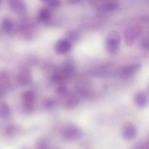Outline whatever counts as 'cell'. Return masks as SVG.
I'll use <instances>...</instances> for the list:
<instances>
[{
	"label": "cell",
	"instance_id": "1",
	"mask_svg": "<svg viewBox=\"0 0 149 149\" xmlns=\"http://www.w3.org/2000/svg\"><path fill=\"white\" fill-rule=\"evenodd\" d=\"M121 36L118 31L110 32L105 40V47L109 53L116 54L119 50Z\"/></svg>",
	"mask_w": 149,
	"mask_h": 149
},
{
	"label": "cell",
	"instance_id": "2",
	"mask_svg": "<svg viewBox=\"0 0 149 149\" xmlns=\"http://www.w3.org/2000/svg\"><path fill=\"white\" fill-rule=\"evenodd\" d=\"M82 136V132L76 126H71L66 128L63 133V136L67 140H74L80 138Z\"/></svg>",
	"mask_w": 149,
	"mask_h": 149
},
{
	"label": "cell",
	"instance_id": "3",
	"mask_svg": "<svg viewBox=\"0 0 149 149\" xmlns=\"http://www.w3.org/2000/svg\"><path fill=\"white\" fill-rule=\"evenodd\" d=\"M71 48V44L68 40L61 39L59 40L55 47L56 52L59 54H67Z\"/></svg>",
	"mask_w": 149,
	"mask_h": 149
},
{
	"label": "cell",
	"instance_id": "4",
	"mask_svg": "<svg viewBox=\"0 0 149 149\" xmlns=\"http://www.w3.org/2000/svg\"><path fill=\"white\" fill-rule=\"evenodd\" d=\"M22 98L24 101L25 107L27 109H32L35 98V94L34 92L32 91H26L22 94Z\"/></svg>",
	"mask_w": 149,
	"mask_h": 149
},
{
	"label": "cell",
	"instance_id": "5",
	"mask_svg": "<svg viewBox=\"0 0 149 149\" xmlns=\"http://www.w3.org/2000/svg\"><path fill=\"white\" fill-rule=\"evenodd\" d=\"M136 133L137 130L136 127L132 124L128 125L123 130V137L125 139L130 140L134 138Z\"/></svg>",
	"mask_w": 149,
	"mask_h": 149
},
{
	"label": "cell",
	"instance_id": "6",
	"mask_svg": "<svg viewBox=\"0 0 149 149\" xmlns=\"http://www.w3.org/2000/svg\"><path fill=\"white\" fill-rule=\"evenodd\" d=\"M18 80L22 85L28 84L31 81V75L29 70L26 69L22 70L19 73Z\"/></svg>",
	"mask_w": 149,
	"mask_h": 149
},
{
	"label": "cell",
	"instance_id": "7",
	"mask_svg": "<svg viewBox=\"0 0 149 149\" xmlns=\"http://www.w3.org/2000/svg\"><path fill=\"white\" fill-rule=\"evenodd\" d=\"M134 100L136 104L140 107H145L148 102L147 95L143 91L137 92L135 95Z\"/></svg>",
	"mask_w": 149,
	"mask_h": 149
},
{
	"label": "cell",
	"instance_id": "8",
	"mask_svg": "<svg viewBox=\"0 0 149 149\" xmlns=\"http://www.w3.org/2000/svg\"><path fill=\"white\" fill-rule=\"evenodd\" d=\"M9 5L11 8L15 12L20 13L25 10L26 6L23 1H9Z\"/></svg>",
	"mask_w": 149,
	"mask_h": 149
},
{
	"label": "cell",
	"instance_id": "9",
	"mask_svg": "<svg viewBox=\"0 0 149 149\" xmlns=\"http://www.w3.org/2000/svg\"><path fill=\"white\" fill-rule=\"evenodd\" d=\"M140 67L139 64H136L125 67L123 69V75L126 77L131 76L139 69Z\"/></svg>",
	"mask_w": 149,
	"mask_h": 149
},
{
	"label": "cell",
	"instance_id": "10",
	"mask_svg": "<svg viewBox=\"0 0 149 149\" xmlns=\"http://www.w3.org/2000/svg\"><path fill=\"white\" fill-rule=\"evenodd\" d=\"M10 109L6 103H0V118L6 119L10 116Z\"/></svg>",
	"mask_w": 149,
	"mask_h": 149
},
{
	"label": "cell",
	"instance_id": "11",
	"mask_svg": "<svg viewBox=\"0 0 149 149\" xmlns=\"http://www.w3.org/2000/svg\"><path fill=\"white\" fill-rule=\"evenodd\" d=\"M51 17V13L47 8H43L40 10L39 14V18L42 21L49 20Z\"/></svg>",
	"mask_w": 149,
	"mask_h": 149
},
{
	"label": "cell",
	"instance_id": "12",
	"mask_svg": "<svg viewBox=\"0 0 149 149\" xmlns=\"http://www.w3.org/2000/svg\"><path fill=\"white\" fill-rule=\"evenodd\" d=\"M118 7V4L116 1H111L107 2L103 7L104 10L107 12H112L116 9Z\"/></svg>",
	"mask_w": 149,
	"mask_h": 149
},
{
	"label": "cell",
	"instance_id": "13",
	"mask_svg": "<svg viewBox=\"0 0 149 149\" xmlns=\"http://www.w3.org/2000/svg\"><path fill=\"white\" fill-rule=\"evenodd\" d=\"M2 28L6 32H9L13 29V22L8 19H4L2 22Z\"/></svg>",
	"mask_w": 149,
	"mask_h": 149
},
{
	"label": "cell",
	"instance_id": "14",
	"mask_svg": "<svg viewBox=\"0 0 149 149\" xmlns=\"http://www.w3.org/2000/svg\"><path fill=\"white\" fill-rule=\"evenodd\" d=\"M46 2L47 3L49 6L52 7H56L60 4V1L56 0H49V1H47Z\"/></svg>",
	"mask_w": 149,
	"mask_h": 149
},
{
	"label": "cell",
	"instance_id": "15",
	"mask_svg": "<svg viewBox=\"0 0 149 149\" xmlns=\"http://www.w3.org/2000/svg\"><path fill=\"white\" fill-rule=\"evenodd\" d=\"M47 144L43 141H41L38 143V148L39 149H47Z\"/></svg>",
	"mask_w": 149,
	"mask_h": 149
},
{
	"label": "cell",
	"instance_id": "16",
	"mask_svg": "<svg viewBox=\"0 0 149 149\" xmlns=\"http://www.w3.org/2000/svg\"><path fill=\"white\" fill-rule=\"evenodd\" d=\"M66 91H67L66 88L65 87H63V86H61V87H59L58 89H57L58 93L61 94H64L66 92Z\"/></svg>",
	"mask_w": 149,
	"mask_h": 149
},
{
	"label": "cell",
	"instance_id": "17",
	"mask_svg": "<svg viewBox=\"0 0 149 149\" xmlns=\"http://www.w3.org/2000/svg\"><path fill=\"white\" fill-rule=\"evenodd\" d=\"M45 105L46 107L49 108V107H52L54 105V102L51 100H48L45 102Z\"/></svg>",
	"mask_w": 149,
	"mask_h": 149
},
{
	"label": "cell",
	"instance_id": "18",
	"mask_svg": "<svg viewBox=\"0 0 149 149\" xmlns=\"http://www.w3.org/2000/svg\"><path fill=\"white\" fill-rule=\"evenodd\" d=\"M142 46L144 49H148V42L147 40H145L142 42Z\"/></svg>",
	"mask_w": 149,
	"mask_h": 149
},
{
	"label": "cell",
	"instance_id": "19",
	"mask_svg": "<svg viewBox=\"0 0 149 149\" xmlns=\"http://www.w3.org/2000/svg\"><path fill=\"white\" fill-rule=\"evenodd\" d=\"M1 1H0V4H1Z\"/></svg>",
	"mask_w": 149,
	"mask_h": 149
}]
</instances>
